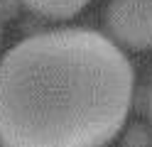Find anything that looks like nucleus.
<instances>
[{"mask_svg": "<svg viewBox=\"0 0 152 147\" xmlns=\"http://www.w3.org/2000/svg\"><path fill=\"white\" fill-rule=\"evenodd\" d=\"M22 0H0V22H10L20 15Z\"/></svg>", "mask_w": 152, "mask_h": 147, "instance_id": "obj_5", "label": "nucleus"}, {"mask_svg": "<svg viewBox=\"0 0 152 147\" xmlns=\"http://www.w3.org/2000/svg\"><path fill=\"white\" fill-rule=\"evenodd\" d=\"M106 27L123 47L135 52L152 49V0H110Z\"/></svg>", "mask_w": 152, "mask_h": 147, "instance_id": "obj_2", "label": "nucleus"}, {"mask_svg": "<svg viewBox=\"0 0 152 147\" xmlns=\"http://www.w3.org/2000/svg\"><path fill=\"white\" fill-rule=\"evenodd\" d=\"M120 147H152V127L145 123H132L120 137Z\"/></svg>", "mask_w": 152, "mask_h": 147, "instance_id": "obj_4", "label": "nucleus"}, {"mask_svg": "<svg viewBox=\"0 0 152 147\" xmlns=\"http://www.w3.org/2000/svg\"><path fill=\"white\" fill-rule=\"evenodd\" d=\"M91 0H22V5L32 12L49 20H69L79 15Z\"/></svg>", "mask_w": 152, "mask_h": 147, "instance_id": "obj_3", "label": "nucleus"}, {"mask_svg": "<svg viewBox=\"0 0 152 147\" xmlns=\"http://www.w3.org/2000/svg\"><path fill=\"white\" fill-rule=\"evenodd\" d=\"M135 71L86 27L20 39L0 59L3 147H103L125 125Z\"/></svg>", "mask_w": 152, "mask_h": 147, "instance_id": "obj_1", "label": "nucleus"}, {"mask_svg": "<svg viewBox=\"0 0 152 147\" xmlns=\"http://www.w3.org/2000/svg\"><path fill=\"white\" fill-rule=\"evenodd\" d=\"M147 108H150V118H152V76H150V101H147Z\"/></svg>", "mask_w": 152, "mask_h": 147, "instance_id": "obj_6", "label": "nucleus"}]
</instances>
